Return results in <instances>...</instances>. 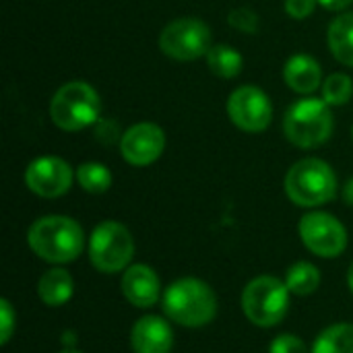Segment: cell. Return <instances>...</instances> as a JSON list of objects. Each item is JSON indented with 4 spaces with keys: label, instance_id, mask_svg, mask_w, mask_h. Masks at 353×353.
<instances>
[{
    "label": "cell",
    "instance_id": "1",
    "mask_svg": "<svg viewBox=\"0 0 353 353\" xmlns=\"http://www.w3.org/2000/svg\"><path fill=\"white\" fill-rule=\"evenodd\" d=\"M27 246L50 265L74 263L85 248V232L79 221L66 215H46L27 230Z\"/></svg>",
    "mask_w": 353,
    "mask_h": 353
},
{
    "label": "cell",
    "instance_id": "2",
    "mask_svg": "<svg viewBox=\"0 0 353 353\" xmlns=\"http://www.w3.org/2000/svg\"><path fill=\"white\" fill-rule=\"evenodd\" d=\"M161 308L172 323L186 329H201L217 316V296L207 281L182 277L165 288Z\"/></svg>",
    "mask_w": 353,
    "mask_h": 353
},
{
    "label": "cell",
    "instance_id": "19",
    "mask_svg": "<svg viewBox=\"0 0 353 353\" xmlns=\"http://www.w3.org/2000/svg\"><path fill=\"white\" fill-rule=\"evenodd\" d=\"M207 66L219 79H236L242 72L244 58L236 48L217 43L211 46V50L207 52Z\"/></svg>",
    "mask_w": 353,
    "mask_h": 353
},
{
    "label": "cell",
    "instance_id": "3",
    "mask_svg": "<svg viewBox=\"0 0 353 353\" xmlns=\"http://www.w3.org/2000/svg\"><path fill=\"white\" fill-rule=\"evenodd\" d=\"M285 194L294 205L304 209L327 205L337 194V176L323 159H300L285 176Z\"/></svg>",
    "mask_w": 353,
    "mask_h": 353
},
{
    "label": "cell",
    "instance_id": "15",
    "mask_svg": "<svg viewBox=\"0 0 353 353\" xmlns=\"http://www.w3.org/2000/svg\"><path fill=\"white\" fill-rule=\"evenodd\" d=\"M283 79L292 91L302 93V95H310L323 83L321 64L308 54H296L285 62Z\"/></svg>",
    "mask_w": 353,
    "mask_h": 353
},
{
    "label": "cell",
    "instance_id": "4",
    "mask_svg": "<svg viewBox=\"0 0 353 353\" xmlns=\"http://www.w3.org/2000/svg\"><path fill=\"white\" fill-rule=\"evenodd\" d=\"M290 296L285 281L273 275H259L246 283L240 306L248 323L259 329H273L277 327L288 310H290Z\"/></svg>",
    "mask_w": 353,
    "mask_h": 353
},
{
    "label": "cell",
    "instance_id": "14",
    "mask_svg": "<svg viewBox=\"0 0 353 353\" xmlns=\"http://www.w3.org/2000/svg\"><path fill=\"white\" fill-rule=\"evenodd\" d=\"M174 347V331L170 323L157 314L141 316L130 329L132 353H170Z\"/></svg>",
    "mask_w": 353,
    "mask_h": 353
},
{
    "label": "cell",
    "instance_id": "5",
    "mask_svg": "<svg viewBox=\"0 0 353 353\" xmlns=\"http://www.w3.org/2000/svg\"><path fill=\"white\" fill-rule=\"evenodd\" d=\"M99 95L85 81H70L62 85L50 101L52 122L66 132H77L95 124L99 120Z\"/></svg>",
    "mask_w": 353,
    "mask_h": 353
},
{
    "label": "cell",
    "instance_id": "16",
    "mask_svg": "<svg viewBox=\"0 0 353 353\" xmlns=\"http://www.w3.org/2000/svg\"><path fill=\"white\" fill-rule=\"evenodd\" d=\"M72 294H74L72 275L62 267L48 269L37 281V296L41 304H46L48 308L64 306L66 302H70Z\"/></svg>",
    "mask_w": 353,
    "mask_h": 353
},
{
    "label": "cell",
    "instance_id": "31",
    "mask_svg": "<svg viewBox=\"0 0 353 353\" xmlns=\"http://www.w3.org/2000/svg\"><path fill=\"white\" fill-rule=\"evenodd\" d=\"M58 353H83V352H79L77 347H62Z\"/></svg>",
    "mask_w": 353,
    "mask_h": 353
},
{
    "label": "cell",
    "instance_id": "29",
    "mask_svg": "<svg viewBox=\"0 0 353 353\" xmlns=\"http://www.w3.org/2000/svg\"><path fill=\"white\" fill-rule=\"evenodd\" d=\"M343 201H345L350 207H353V178H350L347 184L343 186Z\"/></svg>",
    "mask_w": 353,
    "mask_h": 353
},
{
    "label": "cell",
    "instance_id": "9",
    "mask_svg": "<svg viewBox=\"0 0 353 353\" xmlns=\"http://www.w3.org/2000/svg\"><path fill=\"white\" fill-rule=\"evenodd\" d=\"M302 244L321 259H337L345 252L350 236L345 225L331 213L310 211L298 223Z\"/></svg>",
    "mask_w": 353,
    "mask_h": 353
},
{
    "label": "cell",
    "instance_id": "27",
    "mask_svg": "<svg viewBox=\"0 0 353 353\" xmlns=\"http://www.w3.org/2000/svg\"><path fill=\"white\" fill-rule=\"evenodd\" d=\"M353 0H319V4H323L327 10H343L352 4Z\"/></svg>",
    "mask_w": 353,
    "mask_h": 353
},
{
    "label": "cell",
    "instance_id": "23",
    "mask_svg": "<svg viewBox=\"0 0 353 353\" xmlns=\"http://www.w3.org/2000/svg\"><path fill=\"white\" fill-rule=\"evenodd\" d=\"M230 25L242 33H256L259 31V14L252 8L240 6L230 12Z\"/></svg>",
    "mask_w": 353,
    "mask_h": 353
},
{
    "label": "cell",
    "instance_id": "18",
    "mask_svg": "<svg viewBox=\"0 0 353 353\" xmlns=\"http://www.w3.org/2000/svg\"><path fill=\"white\" fill-rule=\"evenodd\" d=\"M310 353H353L352 323H335L321 331Z\"/></svg>",
    "mask_w": 353,
    "mask_h": 353
},
{
    "label": "cell",
    "instance_id": "20",
    "mask_svg": "<svg viewBox=\"0 0 353 353\" xmlns=\"http://www.w3.org/2000/svg\"><path fill=\"white\" fill-rule=\"evenodd\" d=\"M283 281L294 296H312L321 288V271L308 261H298L285 271Z\"/></svg>",
    "mask_w": 353,
    "mask_h": 353
},
{
    "label": "cell",
    "instance_id": "22",
    "mask_svg": "<svg viewBox=\"0 0 353 353\" xmlns=\"http://www.w3.org/2000/svg\"><path fill=\"white\" fill-rule=\"evenodd\" d=\"M353 83L352 79L343 72L329 74L323 83V99L329 105H343L352 99Z\"/></svg>",
    "mask_w": 353,
    "mask_h": 353
},
{
    "label": "cell",
    "instance_id": "21",
    "mask_svg": "<svg viewBox=\"0 0 353 353\" xmlns=\"http://www.w3.org/2000/svg\"><path fill=\"white\" fill-rule=\"evenodd\" d=\"M74 178L79 186L87 190L89 194H103L112 186V172L103 163H97V161L81 163Z\"/></svg>",
    "mask_w": 353,
    "mask_h": 353
},
{
    "label": "cell",
    "instance_id": "30",
    "mask_svg": "<svg viewBox=\"0 0 353 353\" xmlns=\"http://www.w3.org/2000/svg\"><path fill=\"white\" fill-rule=\"evenodd\" d=\"M347 288H350V292L353 294V263L350 265V271H347Z\"/></svg>",
    "mask_w": 353,
    "mask_h": 353
},
{
    "label": "cell",
    "instance_id": "12",
    "mask_svg": "<svg viewBox=\"0 0 353 353\" xmlns=\"http://www.w3.org/2000/svg\"><path fill=\"white\" fill-rule=\"evenodd\" d=\"M165 149V132L153 122H139L130 126L120 139V153L126 163L145 168L155 163Z\"/></svg>",
    "mask_w": 353,
    "mask_h": 353
},
{
    "label": "cell",
    "instance_id": "17",
    "mask_svg": "<svg viewBox=\"0 0 353 353\" xmlns=\"http://www.w3.org/2000/svg\"><path fill=\"white\" fill-rule=\"evenodd\" d=\"M329 50L341 64L353 66V12L337 17L329 25Z\"/></svg>",
    "mask_w": 353,
    "mask_h": 353
},
{
    "label": "cell",
    "instance_id": "6",
    "mask_svg": "<svg viewBox=\"0 0 353 353\" xmlns=\"http://www.w3.org/2000/svg\"><path fill=\"white\" fill-rule=\"evenodd\" d=\"M283 132L288 141L300 149H312L327 143L333 134V114L329 103L316 97L296 101L283 118Z\"/></svg>",
    "mask_w": 353,
    "mask_h": 353
},
{
    "label": "cell",
    "instance_id": "24",
    "mask_svg": "<svg viewBox=\"0 0 353 353\" xmlns=\"http://www.w3.org/2000/svg\"><path fill=\"white\" fill-rule=\"evenodd\" d=\"M269 353H308V347L302 337L294 333H281L271 341Z\"/></svg>",
    "mask_w": 353,
    "mask_h": 353
},
{
    "label": "cell",
    "instance_id": "25",
    "mask_svg": "<svg viewBox=\"0 0 353 353\" xmlns=\"http://www.w3.org/2000/svg\"><path fill=\"white\" fill-rule=\"evenodd\" d=\"M17 327V312L12 308V304L2 298L0 300V345H6L14 333Z\"/></svg>",
    "mask_w": 353,
    "mask_h": 353
},
{
    "label": "cell",
    "instance_id": "8",
    "mask_svg": "<svg viewBox=\"0 0 353 353\" xmlns=\"http://www.w3.org/2000/svg\"><path fill=\"white\" fill-rule=\"evenodd\" d=\"M159 50L180 62L196 60L211 50V29L205 21L194 17L176 19L161 29Z\"/></svg>",
    "mask_w": 353,
    "mask_h": 353
},
{
    "label": "cell",
    "instance_id": "11",
    "mask_svg": "<svg viewBox=\"0 0 353 353\" xmlns=\"http://www.w3.org/2000/svg\"><path fill=\"white\" fill-rule=\"evenodd\" d=\"M72 178L74 174L70 165L56 155L37 157L25 170L27 188L41 199H58L66 194L72 186Z\"/></svg>",
    "mask_w": 353,
    "mask_h": 353
},
{
    "label": "cell",
    "instance_id": "10",
    "mask_svg": "<svg viewBox=\"0 0 353 353\" xmlns=\"http://www.w3.org/2000/svg\"><path fill=\"white\" fill-rule=\"evenodd\" d=\"M228 116L244 132H263L273 120V105L263 89L244 85L228 97Z\"/></svg>",
    "mask_w": 353,
    "mask_h": 353
},
{
    "label": "cell",
    "instance_id": "26",
    "mask_svg": "<svg viewBox=\"0 0 353 353\" xmlns=\"http://www.w3.org/2000/svg\"><path fill=\"white\" fill-rule=\"evenodd\" d=\"M319 0H285V12L292 17V19H308L312 12H314V6H316Z\"/></svg>",
    "mask_w": 353,
    "mask_h": 353
},
{
    "label": "cell",
    "instance_id": "7",
    "mask_svg": "<svg viewBox=\"0 0 353 353\" xmlns=\"http://www.w3.org/2000/svg\"><path fill=\"white\" fill-rule=\"evenodd\" d=\"M87 252L91 265L99 273L114 275L126 271L132 265L134 240L124 223L108 219L93 228Z\"/></svg>",
    "mask_w": 353,
    "mask_h": 353
},
{
    "label": "cell",
    "instance_id": "13",
    "mask_svg": "<svg viewBox=\"0 0 353 353\" xmlns=\"http://www.w3.org/2000/svg\"><path fill=\"white\" fill-rule=\"evenodd\" d=\"M120 290L126 298V302L134 308L147 310L153 308L161 300V281L153 267L134 263L122 273Z\"/></svg>",
    "mask_w": 353,
    "mask_h": 353
},
{
    "label": "cell",
    "instance_id": "28",
    "mask_svg": "<svg viewBox=\"0 0 353 353\" xmlns=\"http://www.w3.org/2000/svg\"><path fill=\"white\" fill-rule=\"evenodd\" d=\"M74 345H77V333L64 331L62 333V347H74Z\"/></svg>",
    "mask_w": 353,
    "mask_h": 353
}]
</instances>
